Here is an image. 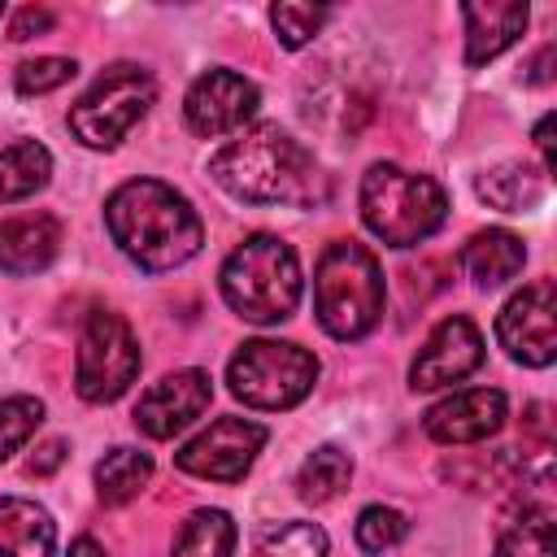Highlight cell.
Wrapping results in <instances>:
<instances>
[{
	"label": "cell",
	"mask_w": 557,
	"mask_h": 557,
	"mask_svg": "<svg viewBox=\"0 0 557 557\" xmlns=\"http://www.w3.org/2000/svg\"><path fill=\"white\" fill-rule=\"evenodd\" d=\"M261 104V91L252 78L226 70V65H213L205 70L191 87H187V100H183V117L196 135L205 139H218V135H231L239 131Z\"/></svg>",
	"instance_id": "11"
},
{
	"label": "cell",
	"mask_w": 557,
	"mask_h": 557,
	"mask_svg": "<svg viewBox=\"0 0 557 557\" xmlns=\"http://www.w3.org/2000/svg\"><path fill=\"white\" fill-rule=\"evenodd\" d=\"M352 535H357L361 553H387V548H396L409 535V518L400 509H392V505H366L357 513Z\"/></svg>",
	"instance_id": "26"
},
{
	"label": "cell",
	"mask_w": 557,
	"mask_h": 557,
	"mask_svg": "<svg viewBox=\"0 0 557 557\" xmlns=\"http://www.w3.org/2000/svg\"><path fill=\"white\" fill-rule=\"evenodd\" d=\"M52 13L48 9H35V4H26V9H17L13 13V22H9V39L13 44H26V39H35V35H48L52 30Z\"/></svg>",
	"instance_id": "30"
},
{
	"label": "cell",
	"mask_w": 557,
	"mask_h": 557,
	"mask_svg": "<svg viewBox=\"0 0 557 557\" xmlns=\"http://www.w3.org/2000/svg\"><path fill=\"white\" fill-rule=\"evenodd\" d=\"M39 422H44V400L39 396H9V400H0V461L9 453H17L35 435Z\"/></svg>",
	"instance_id": "27"
},
{
	"label": "cell",
	"mask_w": 557,
	"mask_h": 557,
	"mask_svg": "<svg viewBox=\"0 0 557 557\" xmlns=\"http://www.w3.org/2000/svg\"><path fill=\"white\" fill-rule=\"evenodd\" d=\"M0 17H4V4H0Z\"/></svg>",
	"instance_id": "35"
},
{
	"label": "cell",
	"mask_w": 557,
	"mask_h": 557,
	"mask_svg": "<svg viewBox=\"0 0 557 557\" xmlns=\"http://www.w3.org/2000/svg\"><path fill=\"white\" fill-rule=\"evenodd\" d=\"M70 557H104V548H100L91 535H78V540L70 544Z\"/></svg>",
	"instance_id": "33"
},
{
	"label": "cell",
	"mask_w": 557,
	"mask_h": 557,
	"mask_svg": "<svg viewBox=\"0 0 557 557\" xmlns=\"http://www.w3.org/2000/svg\"><path fill=\"white\" fill-rule=\"evenodd\" d=\"M152 100H157L152 74L135 61H113L70 104V131L87 148H117L126 131L152 109Z\"/></svg>",
	"instance_id": "7"
},
{
	"label": "cell",
	"mask_w": 557,
	"mask_h": 557,
	"mask_svg": "<svg viewBox=\"0 0 557 557\" xmlns=\"http://www.w3.org/2000/svg\"><path fill=\"white\" fill-rule=\"evenodd\" d=\"M348 479H352L348 453L335 448V444H322V448H313V453L305 457V466H300V474H296V496H300L305 505H331V500L348 487Z\"/></svg>",
	"instance_id": "23"
},
{
	"label": "cell",
	"mask_w": 557,
	"mask_h": 557,
	"mask_svg": "<svg viewBox=\"0 0 557 557\" xmlns=\"http://www.w3.org/2000/svg\"><path fill=\"white\" fill-rule=\"evenodd\" d=\"M496 557H557L553 505L548 500H522L518 513L496 535Z\"/></svg>",
	"instance_id": "20"
},
{
	"label": "cell",
	"mask_w": 557,
	"mask_h": 557,
	"mask_svg": "<svg viewBox=\"0 0 557 557\" xmlns=\"http://www.w3.org/2000/svg\"><path fill=\"white\" fill-rule=\"evenodd\" d=\"M213 400V383L205 370H174L165 379H157L139 405H135V426L148 435V440H170L178 435L183 426H191Z\"/></svg>",
	"instance_id": "13"
},
{
	"label": "cell",
	"mask_w": 557,
	"mask_h": 557,
	"mask_svg": "<svg viewBox=\"0 0 557 557\" xmlns=\"http://www.w3.org/2000/svg\"><path fill=\"white\" fill-rule=\"evenodd\" d=\"M174 557H235V522L226 509H196L178 540Z\"/></svg>",
	"instance_id": "24"
},
{
	"label": "cell",
	"mask_w": 557,
	"mask_h": 557,
	"mask_svg": "<svg viewBox=\"0 0 557 557\" xmlns=\"http://www.w3.org/2000/svg\"><path fill=\"white\" fill-rule=\"evenodd\" d=\"M61 457H65V444H61V440H48V444L26 461V470H30V474H48V470L61 466Z\"/></svg>",
	"instance_id": "31"
},
{
	"label": "cell",
	"mask_w": 557,
	"mask_h": 557,
	"mask_svg": "<svg viewBox=\"0 0 557 557\" xmlns=\"http://www.w3.org/2000/svg\"><path fill=\"white\" fill-rule=\"evenodd\" d=\"M226 383L235 400L248 409H292L318 383V357L287 339H248L226 366Z\"/></svg>",
	"instance_id": "6"
},
{
	"label": "cell",
	"mask_w": 557,
	"mask_h": 557,
	"mask_svg": "<svg viewBox=\"0 0 557 557\" xmlns=\"http://www.w3.org/2000/svg\"><path fill=\"white\" fill-rule=\"evenodd\" d=\"M261 444H265V426L261 422H252V418H218L174 453V466L183 474H196V479L235 483V479H244L252 470Z\"/></svg>",
	"instance_id": "9"
},
{
	"label": "cell",
	"mask_w": 557,
	"mask_h": 557,
	"mask_svg": "<svg viewBox=\"0 0 557 557\" xmlns=\"http://www.w3.org/2000/svg\"><path fill=\"white\" fill-rule=\"evenodd\" d=\"M522 261H527V248H522V239H518L513 231H505V226L474 231L470 244H466V252H461L466 274H470L483 292L505 287V283L522 270Z\"/></svg>",
	"instance_id": "18"
},
{
	"label": "cell",
	"mask_w": 557,
	"mask_h": 557,
	"mask_svg": "<svg viewBox=\"0 0 557 557\" xmlns=\"http://www.w3.org/2000/svg\"><path fill=\"white\" fill-rule=\"evenodd\" d=\"M483 361V335L470 318L453 313L444 322H435V331L426 335V344L418 348L413 366H409V387L413 392H435V387H453L466 374H474Z\"/></svg>",
	"instance_id": "12"
},
{
	"label": "cell",
	"mask_w": 557,
	"mask_h": 557,
	"mask_svg": "<svg viewBox=\"0 0 557 557\" xmlns=\"http://www.w3.org/2000/svg\"><path fill=\"white\" fill-rule=\"evenodd\" d=\"M57 522L39 500L0 496V557H52Z\"/></svg>",
	"instance_id": "17"
},
{
	"label": "cell",
	"mask_w": 557,
	"mask_h": 557,
	"mask_svg": "<svg viewBox=\"0 0 557 557\" xmlns=\"http://www.w3.org/2000/svg\"><path fill=\"white\" fill-rule=\"evenodd\" d=\"M52 174V157L39 139H17L9 148H0V200H26L35 196Z\"/></svg>",
	"instance_id": "22"
},
{
	"label": "cell",
	"mask_w": 557,
	"mask_h": 557,
	"mask_svg": "<svg viewBox=\"0 0 557 557\" xmlns=\"http://www.w3.org/2000/svg\"><path fill=\"white\" fill-rule=\"evenodd\" d=\"M113 244L148 274L191 261L205 244V222L183 191L161 178H131L104 200Z\"/></svg>",
	"instance_id": "2"
},
{
	"label": "cell",
	"mask_w": 557,
	"mask_h": 557,
	"mask_svg": "<svg viewBox=\"0 0 557 557\" xmlns=\"http://www.w3.org/2000/svg\"><path fill=\"white\" fill-rule=\"evenodd\" d=\"M466 65H487L500 57L527 26V4L522 0H487V4H466Z\"/></svg>",
	"instance_id": "16"
},
{
	"label": "cell",
	"mask_w": 557,
	"mask_h": 557,
	"mask_svg": "<svg viewBox=\"0 0 557 557\" xmlns=\"http://www.w3.org/2000/svg\"><path fill=\"white\" fill-rule=\"evenodd\" d=\"M448 218V196L435 178L409 174L392 161H374L361 178V222L387 248H413L431 239Z\"/></svg>",
	"instance_id": "5"
},
{
	"label": "cell",
	"mask_w": 557,
	"mask_h": 557,
	"mask_svg": "<svg viewBox=\"0 0 557 557\" xmlns=\"http://www.w3.org/2000/svg\"><path fill=\"white\" fill-rule=\"evenodd\" d=\"M209 174L226 196L244 205L313 209L331 200V178L322 174L318 157L278 122H257L239 131L209 157Z\"/></svg>",
	"instance_id": "1"
},
{
	"label": "cell",
	"mask_w": 557,
	"mask_h": 557,
	"mask_svg": "<svg viewBox=\"0 0 557 557\" xmlns=\"http://www.w3.org/2000/svg\"><path fill=\"white\" fill-rule=\"evenodd\" d=\"M152 479V457L139 448H109L96 461V496L100 505H131Z\"/></svg>",
	"instance_id": "21"
},
{
	"label": "cell",
	"mask_w": 557,
	"mask_h": 557,
	"mask_svg": "<svg viewBox=\"0 0 557 557\" xmlns=\"http://www.w3.org/2000/svg\"><path fill=\"white\" fill-rule=\"evenodd\" d=\"M331 540L318 522H274L252 540L248 557H326Z\"/></svg>",
	"instance_id": "25"
},
{
	"label": "cell",
	"mask_w": 557,
	"mask_h": 557,
	"mask_svg": "<svg viewBox=\"0 0 557 557\" xmlns=\"http://www.w3.org/2000/svg\"><path fill=\"white\" fill-rule=\"evenodd\" d=\"M496 339L522 366H535V370L553 366V357H557V300H553L548 278H535L505 300V309L496 313Z\"/></svg>",
	"instance_id": "10"
},
{
	"label": "cell",
	"mask_w": 557,
	"mask_h": 557,
	"mask_svg": "<svg viewBox=\"0 0 557 557\" xmlns=\"http://www.w3.org/2000/svg\"><path fill=\"white\" fill-rule=\"evenodd\" d=\"M78 74V65L70 57H35V61H22L17 74H13V87L22 96H44V91H57L61 83H70Z\"/></svg>",
	"instance_id": "29"
},
{
	"label": "cell",
	"mask_w": 557,
	"mask_h": 557,
	"mask_svg": "<svg viewBox=\"0 0 557 557\" xmlns=\"http://www.w3.org/2000/svg\"><path fill=\"white\" fill-rule=\"evenodd\" d=\"M535 148L544 152V170H553V113L535 122Z\"/></svg>",
	"instance_id": "32"
},
{
	"label": "cell",
	"mask_w": 557,
	"mask_h": 557,
	"mask_svg": "<svg viewBox=\"0 0 557 557\" xmlns=\"http://www.w3.org/2000/svg\"><path fill=\"white\" fill-rule=\"evenodd\" d=\"M326 17H331V9H322V4H274L270 9V26L283 48H305L322 30Z\"/></svg>",
	"instance_id": "28"
},
{
	"label": "cell",
	"mask_w": 557,
	"mask_h": 557,
	"mask_svg": "<svg viewBox=\"0 0 557 557\" xmlns=\"http://www.w3.org/2000/svg\"><path fill=\"white\" fill-rule=\"evenodd\" d=\"M139 374V339L113 309H91L74 352V387L91 405L117 400Z\"/></svg>",
	"instance_id": "8"
},
{
	"label": "cell",
	"mask_w": 557,
	"mask_h": 557,
	"mask_svg": "<svg viewBox=\"0 0 557 557\" xmlns=\"http://www.w3.org/2000/svg\"><path fill=\"white\" fill-rule=\"evenodd\" d=\"M548 57H553V48H544V52L535 57V65H531V74H527L531 83H548V70H544V65H548Z\"/></svg>",
	"instance_id": "34"
},
{
	"label": "cell",
	"mask_w": 557,
	"mask_h": 557,
	"mask_svg": "<svg viewBox=\"0 0 557 557\" xmlns=\"http://www.w3.org/2000/svg\"><path fill=\"white\" fill-rule=\"evenodd\" d=\"M313 309L326 335L361 339L383 318V270L374 252L357 239H335L322 248L313 270Z\"/></svg>",
	"instance_id": "4"
},
{
	"label": "cell",
	"mask_w": 557,
	"mask_h": 557,
	"mask_svg": "<svg viewBox=\"0 0 557 557\" xmlns=\"http://www.w3.org/2000/svg\"><path fill=\"white\" fill-rule=\"evenodd\" d=\"M222 300L257 326L287 322L300 305V261L278 235H248L222 261Z\"/></svg>",
	"instance_id": "3"
},
{
	"label": "cell",
	"mask_w": 557,
	"mask_h": 557,
	"mask_svg": "<svg viewBox=\"0 0 557 557\" xmlns=\"http://www.w3.org/2000/svg\"><path fill=\"white\" fill-rule=\"evenodd\" d=\"M505 413H509L505 392L466 387V392H453V396L435 400L422 413V431L435 444H479V440H487V435H496L505 426Z\"/></svg>",
	"instance_id": "14"
},
{
	"label": "cell",
	"mask_w": 557,
	"mask_h": 557,
	"mask_svg": "<svg viewBox=\"0 0 557 557\" xmlns=\"http://www.w3.org/2000/svg\"><path fill=\"white\" fill-rule=\"evenodd\" d=\"M61 248V222L52 213H17L0 222V270L4 274H39L52 265Z\"/></svg>",
	"instance_id": "15"
},
{
	"label": "cell",
	"mask_w": 557,
	"mask_h": 557,
	"mask_svg": "<svg viewBox=\"0 0 557 557\" xmlns=\"http://www.w3.org/2000/svg\"><path fill=\"white\" fill-rule=\"evenodd\" d=\"M474 191H479V200H487L500 213H527L544 200V174L531 170L527 161H505V165L483 170L474 178Z\"/></svg>",
	"instance_id": "19"
}]
</instances>
